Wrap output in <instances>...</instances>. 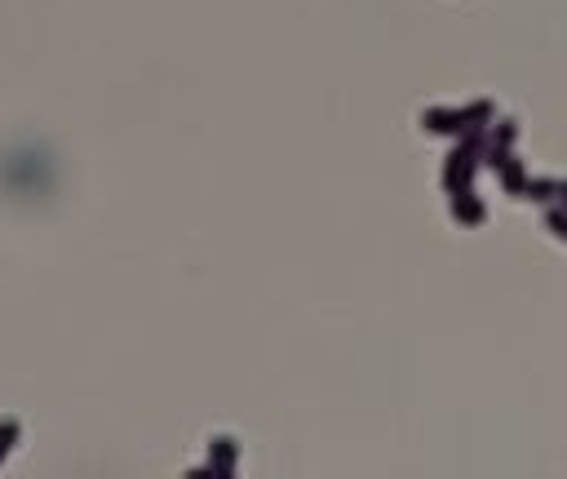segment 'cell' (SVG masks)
I'll return each instance as SVG.
<instances>
[{
    "mask_svg": "<svg viewBox=\"0 0 567 479\" xmlns=\"http://www.w3.org/2000/svg\"><path fill=\"white\" fill-rule=\"evenodd\" d=\"M452 213H457V218H466V222H483V209L470 200V191H457V200H452Z\"/></svg>",
    "mask_w": 567,
    "mask_h": 479,
    "instance_id": "2",
    "label": "cell"
},
{
    "mask_svg": "<svg viewBox=\"0 0 567 479\" xmlns=\"http://www.w3.org/2000/svg\"><path fill=\"white\" fill-rule=\"evenodd\" d=\"M554 191H559V196L567 200V182H554Z\"/></svg>",
    "mask_w": 567,
    "mask_h": 479,
    "instance_id": "3",
    "label": "cell"
},
{
    "mask_svg": "<svg viewBox=\"0 0 567 479\" xmlns=\"http://www.w3.org/2000/svg\"><path fill=\"white\" fill-rule=\"evenodd\" d=\"M488 116H492L488 103H474V107H466V111H426V116H421V125L443 129V134H466L474 120H488Z\"/></svg>",
    "mask_w": 567,
    "mask_h": 479,
    "instance_id": "1",
    "label": "cell"
}]
</instances>
